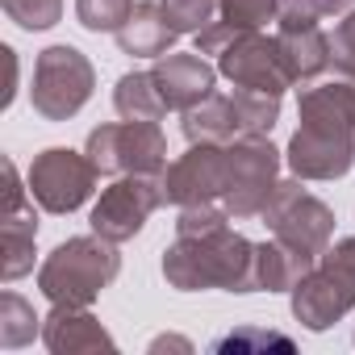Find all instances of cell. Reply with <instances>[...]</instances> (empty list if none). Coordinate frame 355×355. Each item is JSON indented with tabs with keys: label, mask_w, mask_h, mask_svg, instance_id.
<instances>
[{
	"label": "cell",
	"mask_w": 355,
	"mask_h": 355,
	"mask_svg": "<svg viewBox=\"0 0 355 355\" xmlns=\"http://www.w3.org/2000/svg\"><path fill=\"white\" fill-rule=\"evenodd\" d=\"M297 134L288 142V171L301 180H338L355 163V84H309L297 101Z\"/></svg>",
	"instance_id": "6da1fadb"
},
{
	"label": "cell",
	"mask_w": 355,
	"mask_h": 355,
	"mask_svg": "<svg viewBox=\"0 0 355 355\" xmlns=\"http://www.w3.org/2000/svg\"><path fill=\"white\" fill-rule=\"evenodd\" d=\"M163 280L180 293H201V288L259 293L255 243L230 226L214 234H197V239H175L163 255Z\"/></svg>",
	"instance_id": "7a4b0ae2"
},
{
	"label": "cell",
	"mask_w": 355,
	"mask_h": 355,
	"mask_svg": "<svg viewBox=\"0 0 355 355\" xmlns=\"http://www.w3.org/2000/svg\"><path fill=\"white\" fill-rule=\"evenodd\" d=\"M121 272L117 243L92 234L59 243L38 268V288L51 305H92Z\"/></svg>",
	"instance_id": "3957f363"
},
{
	"label": "cell",
	"mask_w": 355,
	"mask_h": 355,
	"mask_svg": "<svg viewBox=\"0 0 355 355\" xmlns=\"http://www.w3.org/2000/svg\"><path fill=\"white\" fill-rule=\"evenodd\" d=\"M96 88V67L76 46H46L34 63V109L46 121H71Z\"/></svg>",
	"instance_id": "277c9868"
},
{
	"label": "cell",
	"mask_w": 355,
	"mask_h": 355,
	"mask_svg": "<svg viewBox=\"0 0 355 355\" xmlns=\"http://www.w3.org/2000/svg\"><path fill=\"white\" fill-rule=\"evenodd\" d=\"M301 184H305L301 175L280 180V184L272 189V197H268V205H263L259 218H263V226H268L280 243H288V247H297V251L322 259L326 247H330V239H334V214H330L326 201L309 197Z\"/></svg>",
	"instance_id": "5b68a950"
},
{
	"label": "cell",
	"mask_w": 355,
	"mask_h": 355,
	"mask_svg": "<svg viewBox=\"0 0 355 355\" xmlns=\"http://www.w3.org/2000/svg\"><path fill=\"white\" fill-rule=\"evenodd\" d=\"M280 184V150L268 134H247L226 146V197L230 218H259L272 189Z\"/></svg>",
	"instance_id": "8992f818"
},
{
	"label": "cell",
	"mask_w": 355,
	"mask_h": 355,
	"mask_svg": "<svg viewBox=\"0 0 355 355\" xmlns=\"http://www.w3.org/2000/svg\"><path fill=\"white\" fill-rule=\"evenodd\" d=\"M88 159L105 175H163L167 138L159 121H117L88 134Z\"/></svg>",
	"instance_id": "52a82bcc"
},
{
	"label": "cell",
	"mask_w": 355,
	"mask_h": 355,
	"mask_svg": "<svg viewBox=\"0 0 355 355\" xmlns=\"http://www.w3.org/2000/svg\"><path fill=\"white\" fill-rule=\"evenodd\" d=\"M96 163L88 159V150H71V146H51L30 163V197L46 209V214H76L92 189H96Z\"/></svg>",
	"instance_id": "ba28073f"
},
{
	"label": "cell",
	"mask_w": 355,
	"mask_h": 355,
	"mask_svg": "<svg viewBox=\"0 0 355 355\" xmlns=\"http://www.w3.org/2000/svg\"><path fill=\"white\" fill-rule=\"evenodd\" d=\"M159 205H167V197H163V175H121L117 184H109L101 193V201L92 205V218L88 222H92V230L101 239L130 243Z\"/></svg>",
	"instance_id": "9c48e42d"
},
{
	"label": "cell",
	"mask_w": 355,
	"mask_h": 355,
	"mask_svg": "<svg viewBox=\"0 0 355 355\" xmlns=\"http://www.w3.org/2000/svg\"><path fill=\"white\" fill-rule=\"evenodd\" d=\"M218 71L234 84V88H251V92H272L284 96V88H293V76L280 59L276 38H263L259 30H243L222 55H218Z\"/></svg>",
	"instance_id": "30bf717a"
},
{
	"label": "cell",
	"mask_w": 355,
	"mask_h": 355,
	"mask_svg": "<svg viewBox=\"0 0 355 355\" xmlns=\"http://www.w3.org/2000/svg\"><path fill=\"white\" fill-rule=\"evenodd\" d=\"M167 205H205L226 197V146L218 142H189V150L163 171Z\"/></svg>",
	"instance_id": "8fae6325"
},
{
	"label": "cell",
	"mask_w": 355,
	"mask_h": 355,
	"mask_svg": "<svg viewBox=\"0 0 355 355\" xmlns=\"http://www.w3.org/2000/svg\"><path fill=\"white\" fill-rule=\"evenodd\" d=\"M351 309H355V280L326 259H318L313 272L293 288V318L305 330H330Z\"/></svg>",
	"instance_id": "7c38bea8"
},
{
	"label": "cell",
	"mask_w": 355,
	"mask_h": 355,
	"mask_svg": "<svg viewBox=\"0 0 355 355\" xmlns=\"http://www.w3.org/2000/svg\"><path fill=\"white\" fill-rule=\"evenodd\" d=\"M150 76H155V88H159L163 105L175 109V113H189L193 105H201L218 88V71L201 59V51L197 55H175L171 51V55L155 59Z\"/></svg>",
	"instance_id": "4fadbf2b"
},
{
	"label": "cell",
	"mask_w": 355,
	"mask_h": 355,
	"mask_svg": "<svg viewBox=\"0 0 355 355\" xmlns=\"http://www.w3.org/2000/svg\"><path fill=\"white\" fill-rule=\"evenodd\" d=\"M42 343L55 355H80V351H117L113 334L88 313V305H55L42 322Z\"/></svg>",
	"instance_id": "5bb4252c"
},
{
	"label": "cell",
	"mask_w": 355,
	"mask_h": 355,
	"mask_svg": "<svg viewBox=\"0 0 355 355\" xmlns=\"http://www.w3.org/2000/svg\"><path fill=\"white\" fill-rule=\"evenodd\" d=\"M175 38H180V34L171 30V21H167L159 0H142V5H134L130 21L117 30L121 55H134V59H163V55H171Z\"/></svg>",
	"instance_id": "9a60e30c"
},
{
	"label": "cell",
	"mask_w": 355,
	"mask_h": 355,
	"mask_svg": "<svg viewBox=\"0 0 355 355\" xmlns=\"http://www.w3.org/2000/svg\"><path fill=\"white\" fill-rule=\"evenodd\" d=\"M276 46H280V59L293 84H313L330 67V38L318 26H280Z\"/></svg>",
	"instance_id": "2e32d148"
},
{
	"label": "cell",
	"mask_w": 355,
	"mask_h": 355,
	"mask_svg": "<svg viewBox=\"0 0 355 355\" xmlns=\"http://www.w3.org/2000/svg\"><path fill=\"white\" fill-rule=\"evenodd\" d=\"M313 263H318L313 255L280 243L276 234H272V243H259L255 247V280H259L263 293H293L313 272Z\"/></svg>",
	"instance_id": "e0dca14e"
},
{
	"label": "cell",
	"mask_w": 355,
	"mask_h": 355,
	"mask_svg": "<svg viewBox=\"0 0 355 355\" xmlns=\"http://www.w3.org/2000/svg\"><path fill=\"white\" fill-rule=\"evenodd\" d=\"M0 276L9 284L21 280L26 272H34V239H38V218H34V205L17 209V214H0Z\"/></svg>",
	"instance_id": "ac0fdd59"
},
{
	"label": "cell",
	"mask_w": 355,
	"mask_h": 355,
	"mask_svg": "<svg viewBox=\"0 0 355 355\" xmlns=\"http://www.w3.org/2000/svg\"><path fill=\"white\" fill-rule=\"evenodd\" d=\"M184 138L189 142H218V146H230L239 134V117H234V101L230 96H205L201 105H193L184 113Z\"/></svg>",
	"instance_id": "d6986e66"
},
{
	"label": "cell",
	"mask_w": 355,
	"mask_h": 355,
	"mask_svg": "<svg viewBox=\"0 0 355 355\" xmlns=\"http://www.w3.org/2000/svg\"><path fill=\"white\" fill-rule=\"evenodd\" d=\"M113 109L121 113V121H159L167 113L150 71H125L113 88Z\"/></svg>",
	"instance_id": "ffe728a7"
},
{
	"label": "cell",
	"mask_w": 355,
	"mask_h": 355,
	"mask_svg": "<svg viewBox=\"0 0 355 355\" xmlns=\"http://www.w3.org/2000/svg\"><path fill=\"white\" fill-rule=\"evenodd\" d=\"M234 117H239V134H272V125L280 121V96L272 92H251V88H239L234 96Z\"/></svg>",
	"instance_id": "44dd1931"
},
{
	"label": "cell",
	"mask_w": 355,
	"mask_h": 355,
	"mask_svg": "<svg viewBox=\"0 0 355 355\" xmlns=\"http://www.w3.org/2000/svg\"><path fill=\"white\" fill-rule=\"evenodd\" d=\"M34 334H38L34 305L21 301L17 293H5V297H0V343L13 351V347H26Z\"/></svg>",
	"instance_id": "7402d4cb"
},
{
	"label": "cell",
	"mask_w": 355,
	"mask_h": 355,
	"mask_svg": "<svg viewBox=\"0 0 355 355\" xmlns=\"http://www.w3.org/2000/svg\"><path fill=\"white\" fill-rule=\"evenodd\" d=\"M134 13V0H76V21L92 34H117Z\"/></svg>",
	"instance_id": "603a6c76"
},
{
	"label": "cell",
	"mask_w": 355,
	"mask_h": 355,
	"mask_svg": "<svg viewBox=\"0 0 355 355\" xmlns=\"http://www.w3.org/2000/svg\"><path fill=\"white\" fill-rule=\"evenodd\" d=\"M280 17V0H218V21L234 30H259Z\"/></svg>",
	"instance_id": "cb8c5ba5"
},
{
	"label": "cell",
	"mask_w": 355,
	"mask_h": 355,
	"mask_svg": "<svg viewBox=\"0 0 355 355\" xmlns=\"http://www.w3.org/2000/svg\"><path fill=\"white\" fill-rule=\"evenodd\" d=\"M175 34H201L218 17V0H159Z\"/></svg>",
	"instance_id": "d4e9b609"
},
{
	"label": "cell",
	"mask_w": 355,
	"mask_h": 355,
	"mask_svg": "<svg viewBox=\"0 0 355 355\" xmlns=\"http://www.w3.org/2000/svg\"><path fill=\"white\" fill-rule=\"evenodd\" d=\"M355 0H280V26H318L322 17L351 13Z\"/></svg>",
	"instance_id": "484cf974"
},
{
	"label": "cell",
	"mask_w": 355,
	"mask_h": 355,
	"mask_svg": "<svg viewBox=\"0 0 355 355\" xmlns=\"http://www.w3.org/2000/svg\"><path fill=\"white\" fill-rule=\"evenodd\" d=\"M0 9L21 30H51L63 17V0H0Z\"/></svg>",
	"instance_id": "4316f807"
},
{
	"label": "cell",
	"mask_w": 355,
	"mask_h": 355,
	"mask_svg": "<svg viewBox=\"0 0 355 355\" xmlns=\"http://www.w3.org/2000/svg\"><path fill=\"white\" fill-rule=\"evenodd\" d=\"M230 222V209L222 201H205V205H184L175 218V239H197V234H214Z\"/></svg>",
	"instance_id": "83f0119b"
},
{
	"label": "cell",
	"mask_w": 355,
	"mask_h": 355,
	"mask_svg": "<svg viewBox=\"0 0 355 355\" xmlns=\"http://www.w3.org/2000/svg\"><path fill=\"white\" fill-rule=\"evenodd\" d=\"M330 63H334V71H338L343 80L355 84V9L343 13L338 30H334V38H330Z\"/></svg>",
	"instance_id": "f1b7e54d"
},
{
	"label": "cell",
	"mask_w": 355,
	"mask_h": 355,
	"mask_svg": "<svg viewBox=\"0 0 355 355\" xmlns=\"http://www.w3.org/2000/svg\"><path fill=\"white\" fill-rule=\"evenodd\" d=\"M247 347H280V351H293V338L247 326V330H234V334H226V338L214 343V351H247Z\"/></svg>",
	"instance_id": "f546056e"
},
{
	"label": "cell",
	"mask_w": 355,
	"mask_h": 355,
	"mask_svg": "<svg viewBox=\"0 0 355 355\" xmlns=\"http://www.w3.org/2000/svg\"><path fill=\"white\" fill-rule=\"evenodd\" d=\"M26 205H30V184L21 189L13 159H5V214H17V209H26Z\"/></svg>",
	"instance_id": "4dcf8cb0"
},
{
	"label": "cell",
	"mask_w": 355,
	"mask_h": 355,
	"mask_svg": "<svg viewBox=\"0 0 355 355\" xmlns=\"http://www.w3.org/2000/svg\"><path fill=\"white\" fill-rule=\"evenodd\" d=\"M0 55H5V67H9V88H5V96H0V105L9 109V105H13V92H17V88H13V84H17V51H13V46H0Z\"/></svg>",
	"instance_id": "1f68e13d"
},
{
	"label": "cell",
	"mask_w": 355,
	"mask_h": 355,
	"mask_svg": "<svg viewBox=\"0 0 355 355\" xmlns=\"http://www.w3.org/2000/svg\"><path fill=\"white\" fill-rule=\"evenodd\" d=\"M163 347H180V351H189V343H184V338H175V334H163V338L150 343V351H163Z\"/></svg>",
	"instance_id": "d6a6232c"
}]
</instances>
